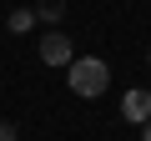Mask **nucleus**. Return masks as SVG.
I'll return each mask as SVG.
<instances>
[{"label":"nucleus","instance_id":"7","mask_svg":"<svg viewBox=\"0 0 151 141\" xmlns=\"http://www.w3.org/2000/svg\"><path fill=\"white\" fill-rule=\"evenodd\" d=\"M141 141H151V121H146V136H141Z\"/></svg>","mask_w":151,"mask_h":141},{"label":"nucleus","instance_id":"5","mask_svg":"<svg viewBox=\"0 0 151 141\" xmlns=\"http://www.w3.org/2000/svg\"><path fill=\"white\" fill-rule=\"evenodd\" d=\"M30 25H35V10H15L10 15V30H30Z\"/></svg>","mask_w":151,"mask_h":141},{"label":"nucleus","instance_id":"4","mask_svg":"<svg viewBox=\"0 0 151 141\" xmlns=\"http://www.w3.org/2000/svg\"><path fill=\"white\" fill-rule=\"evenodd\" d=\"M60 10H65V0H40L35 20H60Z\"/></svg>","mask_w":151,"mask_h":141},{"label":"nucleus","instance_id":"6","mask_svg":"<svg viewBox=\"0 0 151 141\" xmlns=\"http://www.w3.org/2000/svg\"><path fill=\"white\" fill-rule=\"evenodd\" d=\"M0 141H15V126L10 121H0Z\"/></svg>","mask_w":151,"mask_h":141},{"label":"nucleus","instance_id":"3","mask_svg":"<svg viewBox=\"0 0 151 141\" xmlns=\"http://www.w3.org/2000/svg\"><path fill=\"white\" fill-rule=\"evenodd\" d=\"M121 116L146 126V121H151V91H126V96H121Z\"/></svg>","mask_w":151,"mask_h":141},{"label":"nucleus","instance_id":"2","mask_svg":"<svg viewBox=\"0 0 151 141\" xmlns=\"http://www.w3.org/2000/svg\"><path fill=\"white\" fill-rule=\"evenodd\" d=\"M40 60H45V65H70L76 50H70V40H65L60 30H45V35H40Z\"/></svg>","mask_w":151,"mask_h":141},{"label":"nucleus","instance_id":"1","mask_svg":"<svg viewBox=\"0 0 151 141\" xmlns=\"http://www.w3.org/2000/svg\"><path fill=\"white\" fill-rule=\"evenodd\" d=\"M106 86H111V70H106L101 55H81V60H70V91H76V96L96 101Z\"/></svg>","mask_w":151,"mask_h":141}]
</instances>
